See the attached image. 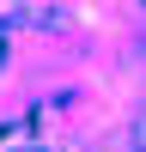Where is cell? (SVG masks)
<instances>
[{
	"mask_svg": "<svg viewBox=\"0 0 146 152\" xmlns=\"http://www.w3.org/2000/svg\"><path fill=\"white\" fill-rule=\"evenodd\" d=\"M128 134H134V146L146 152V110H140V116H134V128H128Z\"/></svg>",
	"mask_w": 146,
	"mask_h": 152,
	"instance_id": "6da1fadb",
	"label": "cell"
}]
</instances>
